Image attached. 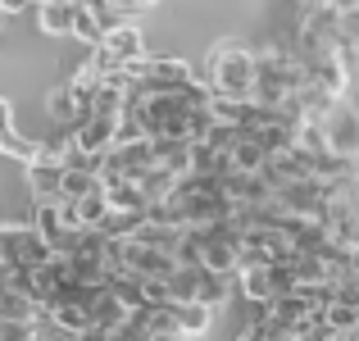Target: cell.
Instances as JSON below:
<instances>
[{
    "instance_id": "2",
    "label": "cell",
    "mask_w": 359,
    "mask_h": 341,
    "mask_svg": "<svg viewBox=\"0 0 359 341\" xmlns=\"http://www.w3.org/2000/svg\"><path fill=\"white\" fill-rule=\"evenodd\" d=\"M191 82H201V73H196L187 60H177V55H146V60L128 64V87L146 91V96L191 87Z\"/></svg>"
},
{
    "instance_id": "18",
    "label": "cell",
    "mask_w": 359,
    "mask_h": 341,
    "mask_svg": "<svg viewBox=\"0 0 359 341\" xmlns=\"http://www.w3.org/2000/svg\"><path fill=\"white\" fill-rule=\"evenodd\" d=\"M5 291H18V264L0 260V296H5Z\"/></svg>"
},
{
    "instance_id": "22",
    "label": "cell",
    "mask_w": 359,
    "mask_h": 341,
    "mask_svg": "<svg viewBox=\"0 0 359 341\" xmlns=\"http://www.w3.org/2000/svg\"><path fill=\"white\" fill-rule=\"evenodd\" d=\"M300 5H305V9H327L332 0H300Z\"/></svg>"
},
{
    "instance_id": "20",
    "label": "cell",
    "mask_w": 359,
    "mask_h": 341,
    "mask_svg": "<svg viewBox=\"0 0 359 341\" xmlns=\"http://www.w3.org/2000/svg\"><path fill=\"white\" fill-rule=\"evenodd\" d=\"M150 341H196L191 333H182V328H168V333H155Z\"/></svg>"
},
{
    "instance_id": "8",
    "label": "cell",
    "mask_w": 359,
    "mask_h": 341,
    "mask_svg": "<svg viewBox=\"0 0 359 341\" xmlns=\"http://www.w3.org/2000/svg\"><path fill=\"white\" fill-rule=\"evenodd\" d=\"M73 137H78L82 150H91V155H105V150L118 146V119H105V114H87V119L73 128Z\"/></svg>"
},
{
    "instance_id": "4",
    "label": "cell",
    "mask_w": 359,
    "mask_h": 341,
    "mask_svg": "<svg viewBox=\"0 0 359 341\" xmlns=\"http://www.w3.org/2000/svg\"><path fill=\"white\" fill-rule=\"evenodd\" d=\"M50 241H46L41 232H36V223H0V260L9 264H27V269H36V264L50 260Z\"/></svg>"
},
{
    "instance_id": "13",
    "label": "cell",
    "mask_w": 359,
    "mask_h": 341,
    "mask_svg": "<svg viewBox=\"0 0 359 341\" xmlns=\"http://www.w3.org/2000/svg\"><path fill=\"white\" fill-rule=\"evenodd\" d=\"M105 192V178L100 168H69L64 164V201H82V196Z\"/></svg>"
},
{
    "instance_id": "14",
    "label": "cell",
    "mask_w": 359,
    "mask_h": 341,
    "mask_svg": "<svg viewBox=\"0 0 359 341\" xmlns=\"http://www.w3.org/2000/svg\"><path fill=\"white\" fill-rule=\"evenodd\" d=\"M46 114H50V123H64V128H78V119H82V105H78V96H73V87H69V82L50 91V100H46Z\"/></svg>"
},
{
    "instance_id": "9",
    "label": "cell",
    "mask_w": 359,
    "mask_h": 341,
    "mask_svg": "<svg viewBox=\"0 0 359 341\" xmlns=\"http://www.w3.org/2000/svg\"><path fill=\"white\" fill-rule=\"evenodd\" d=\"M228 164L232 168H245V173H259L264 164H269V150H264V141L255 137V132H237V141H232V150H228Z\"/></svg>"
},
{
    "instance_id": "11",
    "label": "cell",
    "mask_w": 359,
    "mask_h": 341,
    "mask_svg": "<svg viewBox=\"0 0 359 341\" xmlns=\"http://www.w3.org/2000/svg\"><path fill=\"white\" fill-rule=\"evenodd\" d=\"M0 155L5 159H18V164H36V159L46 155V141H36V137H23L18 128H9L5 137H0Z\"/></svg>"
},
{
    "instance_id": "6",
    "label": "cell",
    "mask_w": 359,
    "mask_h": 341,
    "mask_svg": "<svg viewBox=\"0 0 359 341\" xmlns=\"http://www.w3.org/2000/svg\"><path fill=\"white\" fill-rule=\"evenodd\" d=\"M32 201H64V159H36L23 168Z\"/></svg>"
},
{
    "instance_id": "21",
    "label": "cell",
    "mask_w": 359,
    "mask_h": 341,
    "mask_svg": "<svg viewBox=\"0 0 359 341\" xmlns=\"http://www.w3.org/2000/svg\"><path fill=\"white\" fill-rule=\"evenodd\" d=\"M114 5L123 9V14H132V9H150V5H155V0H114Z\"/></svg>"
},
{
    "instance_id": "5",
    "label": "cell",
    "mask_w": 359,
    "mask_h": 341,
    "mask_svg": "<svg viewBox=\"0 0 359 341\" xmlns=\"http://www.w3.org/2000/svg\"><path fill=\"white\" fill-rule=\"evenodd\" d=\"M32 23L46 36H73L78 32V0H41L32 9Z\"/></svg>"
},
{
    "instance_id": "15",
    "label": "cell",
    "mask_w": 359,
    "mask_h": 341,
    "mask_svg": "<svg viewBox=\"0 0 359 341\" xmlns=\"http://www.w3.org/2000/svg\"><path fill=\"white\" fill-rule=\"evenodd\" d=\"M105 192H109V205H114V210H150V196H146L141 182H109Z\"/></svg>"
},
{
    "instance_id": "19",
    "label": "cell",
    "mask_w": 359,
    "mask_h": 341,
    "mask_svg": "<svg viewBox=\"0 0 359 341\" xmlns=\"http://www.w3.org/2000/svg\"><path fill=\"white\" fill-rule=\"evenodd\" d=\"M9 128H14V105H9V100L0 96V137H5Z\"/></svg>"
},
{
    "instance_id": "24",
    "label": "cell",
    "mask_w": 359,
    "mask_h": 341,
    "mask_svg": "<svg viewBox=\"0 0 359 341\" xmlns=\"http://www.w3.org/2000/svg\"><path fill=\"white\" fill-rule=\"evenodd\" d=\"M355 341H359V328H355Z\"/></svg>"
},
{
    "instance_id": "1",
    "label": "cell",
    "mask_w": 359,
    "mask_h": 341,
    "mask_svg": "<svg viewBox=\"0 0 359 341\" xmlns=\"http://www.w3.org/2000/svg\"><path fill=\"white\" fill-rule=\"evenodd\" d=\"M201 82L214 96L255 100V51L245 41H214L210 55H205Z\"/></svg>"
},
{
    "instance_id": "3",
    "label": "cell",
    "mask_w": 359,
    "mask_h": 341,
    "mask_svg": "<svg viewBox=\"0 0 359 341\" xmlns=\"http://www.w3.org/2000/svg\"><path fill=\"white\" fill-rule=\"evenodd\" d=\"M146 36H141V27H132V23H118L114 32H105V41L100 46H91V55L87 60L96 64L100 73H118V69H128V64H137V60H146Z\"/></svg>"
},
{
    "instance_id": "12",
    "label": "cell",
    "mask_w": 359,
    "mask_h": 341,
    "mask_svg": "<svg viewBox=\"0 0 359 341\" xmlns=\"http://www.w3.org/2000/svg\"><path fill=\"white\" fill-rule=\"evenodd\" d=\"M173 309H177V328H182V333H191V337L210 333L214 305H205V300H173Z\"/></svg>"
},
{
    "instance_id": "7",
    "label": "cell",
    "mask_w": 359,
    "mask_h": 341,
    "mask_svg": "<svg viewBox=\"0 0 359 341\" xmlns=\"http://www.w3.org/2000/svg\"><path fill=\"white\" fill-rule=\"evenodd\" d=\"M327 137H332V150H341V155H359V109L346 105V96L332 105L327 114Z\"/></svg>"
},
{
    "instance_id": "10",
    "label": "cell",
    "mask_w": 359,
    "mask_h": 341,
    "mask_svg": "<svg viewBox=\"0 0 359 341\" xmlns=\"http://www.w3.org/2000/svg\"><path fill=\"white\" fill-rule=\"evenodd\" d=\"M32 223H36V232L50 241V250H55V241L73 227L69 219H64V201H32Z\"/></svg>"
},
{
    "instance_id": "17",
    "label": "cell",
    "mask_w": 359,
    "mask_h": 341,
    "mask_svg": "<svg viewBox=\"0 0 359 341\" xmlns=\"http://www.w3.org/2000/svg\"><path fill=\"white\" fill-rule=\"evenodd\" d=\"M78 41H87V46H100L105 41V27H100V18H96V9H91V0H78Z\"/></svg>"
},
{
    "instance_id": "16",
    "label": "cell",
    "mask_w": 359,
    "mask_h": 341,
    "mask_svg": "<svg viewBox=\"0 0 359 341\" xmlns=\"http://www.w3.org/2000/svg\"><path fill=\"white\" fill-rule=\"evenodd\" d=\"M327 323H332L337 333H355V328H359V305L346 300V296H332V300H327Z\"/></svg>"
},
{
    "instance_id": "23",
    "label": "cell",
    "mask_w": 359,
    "mask_h": 341,
    "mask_svg": "<svg viewBox=\"0 0 359 341\" xmlns=\"http://www.w3.org/2000/svg\"><path fill=\"white\" fill-rule=\"evenodd\" d=\"M0 32H5V18H0Z\"/></svg>"
}]
</instances>
